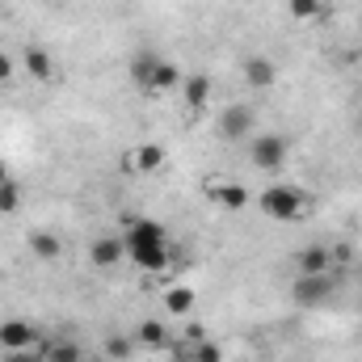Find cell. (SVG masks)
I'll return each mask as SVG.
<instances>
[{"instance_id":"cell-14","label":"cell","mask_w":362,"mask_h":362,"mask_svg":"<svg viewBox=\"0 0 362 362\" xmlns=\"http://www.w3.org/2000/svg\"><path fill=\"white\" fill-rule=\"evenodd\" d=\"M42 362H85V350H81V341H72V337H51V341H42Z\"/></svg>"},{"instance_id":"cell-20","label":"cell","mask_w":362,"mask_h":362,"mask_svg":"<svg viewBox=\"0 0 362 362\" xmlns=\"http://www.w3.org/2000/svg\"><path fill=\"white\" fill-rule=\"evenodd\" d=\"M286 13L295 21H320V17H329L325 13V0H286Z\"/></svg>"},{"instance_id":"cell-13","label":"cell","mask_w":362,"mask_h":362,"mask_svg":"<svg viewBox=\"0 0 362 362\" xmlns=\"http://www.w3.org/2000/svg\"><path fill=\"white\" fill-rule=\"evenodd\" d=\"M295 266H299V274H333V249L308 245V249H299Z\"/></svg>"},{"instance_id":"cell-3","label":"cell","mask_w":362,"mask_h":362,"mask_svg":"<svg viewBox=\"0 0 362 362\" xmlns=\"http://www.w3.org/2000/svg\"><path fill=\"white\" fill-rule=\"evenodd\" d=\"M333 274H299L295 282H291V299L299 303V308H320V303H329V295H333Z\"/></svg>"},{"instance_id":"cell-1","label":"cell","mask_w":362,"mask_h":362,"mask_svg":"<svg viewBox=\"0 0 362 362\" xmlns=\"http://www.w3.org/2000/svg\"><path fill=\"white\" fill-rule=\"evenodd\" d=\"M122 245H127V257L144 274H165L173 266V245H169L165 228L156 219H148V215H131L127 219Z\"/></svg>"},{"instance_id":"cell-10","label":"cell","mask_w":362,"mask_h":362,"mask_svg":"<svg viewBox=\"0 0 362 362\" xmlns=\"http://www.w3.org/2000/svg\"><path fill=\"white\" fill-rule=\"evenodd\" d=\"M127 169H135V173H160V169H165V148H160V144H139V148H131Z\"/></svg>"},{"instance_id":"cell-24","label":"cell","mask_w":362,"mask_h":362,"mask_svg":"<svg viewBox=\"0 0 362 362\" xmlns=\"http://www.w3.org/2000/svg\"><path fill=\"white\" fill-rule=\"evenodd\" d=\"M13 72H17L13 55H4V51H0V85H8V81H13Z\"/></svg>"},{"instance_id":"cell-19","label":"cell","mask_w":362,"mask_h":362,"mask_svg":"<svg viewBox=\"0 0 362 362\" xmlns=\"http://www.w3.org/2000/svg\"><path fill=\"white\" fill-rule=\"evenodd\" d=\"M30 253L42 257V262H55V257L64 253V245H59L55 232H30Z\"/></svg>"},{"instance_id":"cell-4","label":"cell","mask_w":362,"mask_h":362,"mask_svg":"<svg viewBox=\"0 0 362 362\" xmlns=\"http://www.w3.org/2000/svg\"><path fill=\"white\" fill-rule=\"evenodd\" d=\"M286 139L282 135H253L249 139V160L262 169V173H278L282 165H286Z\"/></svg>"},{"instance_id":"cell-8","label":"cell","mask_w":362,"mask_h":362,"mask_svg":"<svg viewBox=\"0 0 362 362\" xmlns=\"http://www.w3.org/2000/svg\"><path fill=\"white\" fill-rule=\"evenodd\" d=\"M127 257V245H122V236H97L89 245V262L97 270H110V266H118Z\"/></svg>"},{"instance_id":"cell-7","label":"cell","mask_w":362,"mask_h":362,"mask_svg":"<svg viewBox=\"0 0 362 362\" xmlns=\"http://www.w3.org/2000/svg\"><path fill=\"white\" fill-rule=\"evenodd\" d=\"M38 329L30 320H0V350H34Z\"/></svg>"},{"instance_id":"cell-26","label":"cell","mask_w":362,"mask_h":362,"mask_svg":"<svg viewBox=\"0 0 362 362\" xmlns=\"http://www.w3.org/2000/svg\"><path fill=\"white\" fill-rule=\"evenodd\" d=\"M4 181H13V169H8V160H0V185Z\"/></svg>"},{"instance_id":"cell-5","label":"cell","mask_w":362,"mask_h":362,"mask_svg":"<svg viewBox=\"0 0 362 362\" xmlns=\"http://www.w3.org/2000/svg\"><path fill=\"white\" fill-rule=\"evenodd\" d=\"M206 198L215 202V206H223L228 215H240V211H249V185L245 181H232V177H219L206 185Z\"/></svg>"},{"instance_id":"cell-25","label":"cell","mask_w":362,"mask_h":362,"mask_svg":"<svg viewBox=\"0 0 362 362\" xmlns=\"http://www.w3.org/2000/svg\"><path fill=\"white\" fill-rule=\"evenodd\" d=\"M0 362H42V358H34L30 350H4V358Z\"/></svg>"},{"instance_id":"cell-11","label":"cell","mask_w":362,"mask_h":362,"mask_svg":"<svg viewBox=\"0 0 362 362\" xmlns=\"http://www.w3.org/2000/svg\"><path fill=\"white\" fill-rule=\"evenodd\" d=\"M21 64H25V72H30L34 81H42V85H47V81H55V59H51L38 42H30V47L21 51Z\"/></svg>"},{"instance_id":"cell-6","label":"cell","mask_w":362,"mask_h":362,"mask_svg":"<svg viewBox=\"0 0 362 362\" xmlns=\"http://www.w3.org/2000/svg\"><path fill=\"white\" fill-rule=\"evenodd\" d=\"M253 122H257V114L249 110V105H228L223 114H219V135L223 139H232V144H249L253 139Z\"/></svg>"},{"instance_id":"cell-2","label":"cell","mask_w":362,"mask_h":362,"mask_svg":"<svg viewBox=\"0 0 362 362\" xmlns=\"http://www.w3.org/2000/svg\"><path fill=\"white\" fill-rule=\"evenodd\" d=\"M257 206H262V215L274 219V223H295V219H303V194H299L295 185H270V189H262Z\"/></svg>"},{"instance_id":"cell-21","label":"cell","mask_w":362,"mask_h":362,"mask_svg":"<svg viewBox=\"0 0 362 362\" xmlns=\"http://www.w3.org/2000/svg\"><path fill=\"white\" fill-rule=\"evenodd\" d=\"M105 358H114V362H127L131 354H135V341L131 337H105Z\"/></svg>"},{"instance_id":"cell-17","label":"cell","mask_w":362,"mask_h":362,"mask_svg":"<svg viewBox=\"0 0 362 362\" xmlns=\"http://www.w3.org/2000/svg\"><path fill=\"white\" fill-rule=\"evenodd\" d=\"M181 68L177 64H169V59H160L156 64V72H152V85H148V93H173V89H181Z\"/></svg>"},{"instance_id":"cell-16","label":"cell","mask_w":362,"mask_h":362,"mask_svg":"<svg viewBox=\"0 0 362 362\" xmlns=\"http://www.w3.org/2000/svg\"><path fill=\"white\" fill-rule=\"evenodd\" d=\"M165 312H169V316H189V312H194V286L173 282V286L165 291Z\"/></svg>"},{"instance_id":"cell-18","label":"cell","mask_w":362,"mask_h":362,"mask_svg":"<svg viewBox=\"0 0 362 362\" xmlns=\"http://www.w3.org/2000/svg\"><path fill=\"white\" fill-rule=\"evenodd\" d=\"M135 341H139L144 350H165V346H169V329H165V320H144V325L135 329Z\"/></svg>"},{"instance_id":"cell-22","label":"cell","mask_w":362,"mask_h":362,"mask_svg":"<svg viewBox=\"0 0 362 362\" xmlns=\"http://www.w3.org/2000/svg\"><path fill=\"white\" fill-rule=\"evenodd\" d=\"M185 362H223V350L215 341H198V346H189Z\"/></svg>"},{"instance_id":"cell-23","label":"cell","mask_w":362,"mask_h":362,"mask_svg":"<svg viewBox=\"0 0 362 362\" xmlns=\"http://www.w3.org/2000/svg\"><path fill=\"white\" fill-rule=\"evenodd\" d=\"M21 206V185L17 181H4L0 185V215H13Z\"/></svg>"},{"instance_id":"cell-9","label":"cell","mask_w":362,"mask_h":362,"mask_svg":"<svg viewBox=\"0 0 362 362\" xmlns=\"http://www.w3.org/2000/svg\"><path fill=\"white\" fill-rule=\"evenodd\" d=\"M181 97H185V105H189V110H206V105H211V97H215V81H211L206 72H194V76H185V81H181Z\"/></svg>"},{"instance_id":"cell-27","label":"cell","mask_w":362,"mask_h":362,"mask_svg":"<svg viewBox=\"0 0 362 362\" xmlns=\"http://www.w3.org/2000/svg\"><path fill=\"white\" fill-rule=\"evenodd\" d=\"M85 362H105V358H85Z\"/></svg>"},{"instance_id":"cell-12","label":"cell","mask_w":362,"mask_h":362,"mask_svg":"<svg viewBox=\"0 0 362 362\" xmlns=\"http://www.w3.org/2000/svg\"><path fill=\"white\" fill-rule=\"evenodd\" d=\"M240 72H245V81L253 89H274V81H278V68H274V59H266V55H249Z\"/></svg>"},{"instance_id":"cell-15","label":"cell","mask_w":362,"mask_h":362,"mask_svg":"<svg viewBox=\"0 0 362 362\" xmlns=\"http://www.w3.org/2000/svg\"><path fill=\"white\" fill-rule=\"evenodd\" d=\"M156 64H160V55H156V51H139V55H131V85H135V89H148V85H152Z\"/></svg>"}]
</instances>
